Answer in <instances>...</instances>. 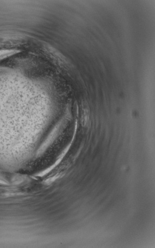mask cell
<instances>
[{"mask_svg":"<svg viewBox=\"0 0 155 248\" xmlns=\"http://www.w3.org/2000/svg\"><path fill=\"white\" fill-rule=\"evenodd\" d=\"M17 52V51L15 50H0V60L12 55Z\"/></svg>","mask_w":155,"mask_h":248,"instance_id":"1","label":"cell"}]
</instances>
